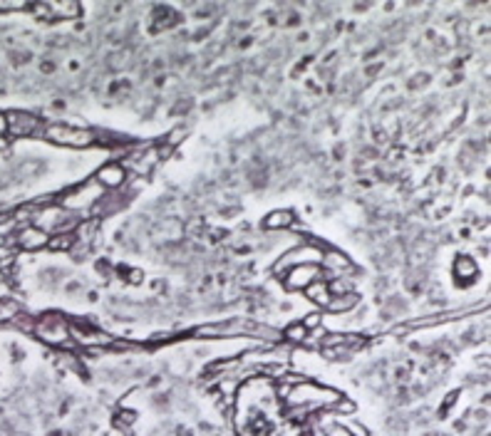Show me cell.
Masks as SVG:
<instances>
[{"label": "cell", "mask_w": 491, "mask_h": 436, "mask_svg": "<svg viewBox=\"0 0 491 436\" xmlns=\"http://www.w3.org/2000/svg\"><path fill=\"white\" fill-rule=\"evenodd\" d=\"M340 399H342L340 392L323 387V384L295 382L288 390V394H285V407L290 412L308 414V412H318V409H333Z\"/></svg>", "instance_id": "6da1fadb"}, {"label": "cell", "mask_w": 491, "mask_h": 436, "mask_svg": "<svg viewBox=\"0 0 491 436\" xmlns=\"http://www.w3.org/2000/svg\"><path fill=\"white\" fill-rule=\"evenodd\" d=\"M42 137L52 144L60 146H72V149H85V146L94 144V132L82 127H72V124H47L42 127Z\"/></svg>", "instance_id": "7a4b0ae2"}, {"label": "cell", "mask_w": 491, "mask_h": 436, "mask_svg": "<svg viewBox=\"0 0 491 436\" xmlns=\"http://www.w3.org/2000/svg\"><path fill=\"white\" fill-rule=\"evenodd\" d=\"M104 198V189L99 186L97 181H87L85 186L69 191L67 196L63 198V209L69 211V213H77V211H90L92 206H97Z\"/></svg>", "instance_id": "3957f363"}, {"label": "cell", "mask_w": 491, "mask_h": 436, "mask_svg": "<svg viewBox=\"0 0 491 436\" xmlns=\"http://www.w3.org/2000/svg\"><path fill=\"white\" fill-rule=\"evenodd\" d=\"M323 248H318V245H301V248L290 250V253H285L281 261L276 263V270L278 273H288L290 268H298V265H320L323 263Z\"/></svg>", "instance_id": "277c9868"}, {"label": "cell", "mask_w": 491, "mask_h": 436, "mask_svg": "<svg viewBox=\"0 0 491 436\" xmlns=\"http://www.w3.org/2000/svg\"><path fill=\"white\" fill-rule=\"evenodd\" d=\"M6 122H8V134H10V137H20V139H23V137L42 134V127H45L35 114H30V112H20V110L8 112Z\"/></svg>", "instance_id": "5b68a950"}, {"label": "cell", "mask_w": 491, "mask_h": 436, "mask_svg": "<svg viewBox=\"0 0 491 436\" xmlns=\"http://www.w3.org/2000/svg\"><path fill=\"white\" fill-rule=\"evenodd\" d=\"M33 330L40 335V340H45V342H50V345H67L69 342V327L65 325V320H60V317H45V320L35 322Z\"/></svg>", "instance_id": "8992f818"}, {"label": "cell", "mask_w": 491, "mask_h": 436, "mask_svg": "<svg viewBox=\"0 0 491 436\" xmlns=\"http://www.w3.org/2000/svg\"><path fill=\"white\" fill-rule=\"evenodd\" d=\"M320 275H323V268L320 265L290 268L288 273H285V288H288V290H306L315 280H320Z\"/></svg>", "instance_id": "52a82bcc"}, {"label": "cell", "mask_w": 491, "mask_h": 436, "mask_svg": "<svg viewBox=\"0 0 491 436\" xmlns=\"http://www.w3.org/2000/svg\"><path fill=\"white\" fill-rule=\"evenodd\" d=\"M47 241H50V236H47L45 231H40L38 226H23L20 231L15 233V243L20 245L23 250H40V248H47Z\"/></svg>", "instance_id": "ba28073f"}, {"label": "cell", "mask_w": 491, "mask_h": 436, "mask_svg": "<svg viewBox=\"0 0 491 436\" xmlns=\"http://www.w3.org/2000/svg\"><path fill=\"white\" fill-rule=\"evenodd\" d=\"M99 186L107 191V189H119L124 181H127V171L122 164H104L102 169L97 171V179H94Z\"/></svg>", "instance_id": "9c48e42d"}, {"label": "cell", "mask_w": 491, "mask_h": 436, "mask_svg": "<svg viewBox=\"0 0 491 436\" xmlns=\"http://www.w3.org/2000/svg\"><path fill=\"white\" fill-rule=\"evenodd\" d=\"M308 297H310L313 303L323 305V308H328L330 300H333V290H330V283H325V280H315V283L310 285V288H306Z\"/></svg>", "instance_id": "30bf717a"}, {"label": "cell", "mask_w": 491, "mask_h": 436, "mask_svg": "<svg viewBox=\"0 0 491 436\" xmlns=\"http://www.w3.org/2000/svg\"><path fill=\"white\" fill-rule=\"evenodd\" d=\"M290 223H293V213L290 211H273V213H268L263 226L271 228V231H281V228H288Z\"/></svg>", "instance_id": "8fae6325"}, {"label": "cell", "mask_w": 491, "mask_h": 436, "mask_svg": "<svg viewBox=\"0 0 491 436\" xmlns=\"http://www.w3.org/2000/svg\"><path fill=\"white\" fill-rule=\"evenodd\" d=\"M75 243H77L75 233H55V236H50V241H47V248L50 250H69Z\"/></svg>", "instance_id": "7c38bea8"}, {"label": "cell", "mask_w": 491, "mask_h": 436, "mask_svg": "<svg viewBox=\"0 0 491 436\" xmlns=\"http://www.w3.org/2000/svg\"><path fill=\"white\" fill-rule=\"evenodd\" d=\"M355 303H358V295H355V293H347V295H333L328 310H333V313H340V310H350Z\"/></svg>", "instance_id": "4fadbf2b"}, {"label": "cell", "mask_w": 491, "mask_h": 436, "mask_svg": "<svg viewBox=\"0 0 491 436\" xmlns=\"http://www.w3.org/2000/svg\"><path fill=\"white\" fill-rule=\"evenodd\" d=\"M328 268L330 273H340L342 268H347L350 263H347L345 256H340V253H330V256H323V263H320V268Z\"/></svg>", "instance_id": "5bb4252c"}, {"label": "cell", "mask_w": 491, "mask_h": 436, "mask_svg": "<svg viewBox=\"0 0 491 436\" xmlns=\"http://www.w3.org/2000/svg\"><path fill=\"white\" fill-rule=\"evenodd\" d=\"M308 335H310V332L303 327V322H295V325H290L288 330H285V340H290V342H306Z\"/></svg>", "instance_id": "9a60e30c"}, {"label": "cell", "mask_w": 491, "mask_h": 436, "mask_svg": "<svg viewBox=\"0 0 491 436\" xmlns=\"http://www.w3.org/2000/svg\"><path fill=\"white\" fill-rule=\"evenodd\" d=\"M30 3L23 0H0V12H15V10H28Z\"/></svg>", "instance_id": "2e32d148"}, {"label": "cell", "mask_w": 491, "mask_h": 436, "mask_svg": "<svg viewBox=\"0 0 491 436\" xmlns=\"http://www.w3.org/2000/svg\"><path fill=\"white\" fill-rule=\"evenodd\" d=\"M457 273L459 275H474L476 273V265L469 258H462V261L457 263Z\"/></svg>", "instance_id": "e0dca14e"}, {"label": "cell", "mask_w": 491, "mask_h": 436, "mask_svg": "<svg viewBox=\"0 0 491 436\" xmlns=\"http://www.w3.org/2000/svg\"><path fill=\"white\" fill-rule=\"evenodd\" d=\"M315 325H320V315H308V320L303 322V327H306V330L310 332Z\"/></svg>", "instance_id": "ac0fdd59"}, {"label": "cell", "mask_w": 491, "mask_h": 436, "mask_svg": "<svg viewBox=\"0 0 491 436\" xmlns=\"http://www.w3.org/2000/svg\"><path fill=\"white\" fill-rule=\"evenodd\" d=\"M8 137V122H6V114H0V139H6Z\"/></svg>", "instance_id": "d6986e66"}, {"label": "cell", "mask_w": 491, "mask_h": 436, "mask_svg": "<svg viewBox=\"0 0 491 436\" xmlns=\"http://www.w3.org/2000/svg\"><path fill=\"white\" fill-rule=\"evenodd\" d=\"M3 245H6V238H3V236H0V248H3Z\"/></svg>", "instance_id": "ffe728a7"}]
</instances>
